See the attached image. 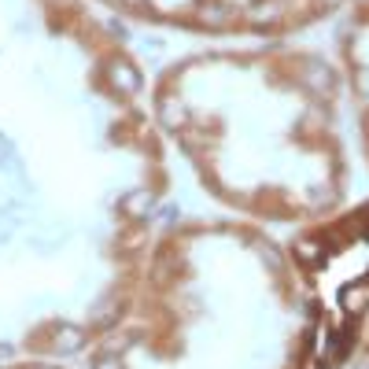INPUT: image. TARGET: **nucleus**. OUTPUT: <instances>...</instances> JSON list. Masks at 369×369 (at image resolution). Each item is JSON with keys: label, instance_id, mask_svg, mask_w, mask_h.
<instances>
[{"label": "nucleus", "instance_id": "obj_1", "mask_svg": "<svg viewBox=\"0 0 369 369\" xmlns=\"http://www.w3.org/2000/svg\"><path fill=\"white\" fill-rule=\"evenodd\" d=\"M340 299H343V307H347L351 314H358V310L369 307V288H362V285H347Z\"/></svg>", "mask_w": 369, "mask_h": 369}]
</instances>
